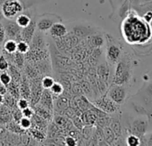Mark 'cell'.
Instances as JSON below:
<instances>
[{"label": "cell", "instance_id": "obj_31", "mask_svg": "<svg viewBox=\"0 0 152 146\" xmlns=\"http://www.w3.org/2000/svg\"><path fill=\"white\" fill-rule=\"evenodd\" d=\"M141 17L143 18V20H144L147 23L149 24V23L152 22V11H148V12H146Z\"/></svg>", "mask_w": 152, "mask_h": 146}, {"label": "cell", "instance_id": "obj_33", "mask_svg": "<svg viewBox=\"0 0 152 146\" xmlns=\"http://www.w3.org/2000/svg\"><path fill=\"white\" fill-rule=\"evenodd\" d=\"M130 3H131V7L133 8L140 4V0H130Z\"/></svg>", "mask_w": 152, "mask_h": 146}, {"label": "cell", "instance_id": "obj_24", "mask_svg": "<svg viewBox=\"0 0 152 146\" xmlns=\"http://www.w3.org/2000/svg\"><path fill=\"white\" fill-rule=\"evenodd\" d=\"M9 68V62L4 53H0V71H6Z\"/></svg>", "mask_w": 152, "mask_h": 146}, {"label": "cell", "instance_id": "obj_35", "mask_svg": "<svg viewBox=\"0 0 152 146\" xmlns=\"http://www.w3.org/2000/svg\"><path fill=\"white\" fill-rule=\"evenodd\" d=\"M7 93V87L4 86V85H0V94L3 95H5Z\"/></svg>", "mask_w": 152, "mask_h": 146}, {"label": "cell", "instance_id": "obj_7", "mask_svg": "<svg viewBox=\"0 0 152 146\" xmlns=\"http://www.w3.org/2000/svg\"><path fill=\"white\" fill-rule=\"evenodd\" d=\"M94 105L98 110L102 111L106 113H115L118 110V104L114 103L107 95H103L93 102Z\"/></svg>", "mask_w": 152, "mask_h": 146}, {"label": "cell", "instance_id": "obj_30", "mask_svg": "<svg viewBox=\"0 0 152 146\" xmlns=\"http://www.w3.org/2000/svg\"><path fill=\"white\" fill-rule=\"evenodd\" d=\"M64 142L66 145L68 146H74L77 144V141L75 140V138L72 137V136H67L65 137V140H64Z\"/></svg>", "mask_w": 152, "mask_h": 146}, {"label": "cell", "instance_id": "obj_23", "mask_svg": "<svg viewBox=\"0 0 152 146\" xmlns=\"http://www.w3.org/2000/svg\"><path fill=\"white\" fill-rule=\"evenodd\" d=\"M83 119H84L85 123H87V125H91L97 120V115L95 113H93L92 111H87L84 114Z\"/></svg>", "mask_w": 152, "mask_h": 146}, {"label": "cell", "instance_id": "obj_25", "mask_svg": "<svg viewBox=\"0 0 152 146\" xmlns=\"http://www.w3.org/2000/svg\"><path fill=\"white\" fill-rule=\"evenodd\" d=\"M104 134H105V138L107 141V142L112 143L115 137V134L114 131L111 129V127H106L105 131H104Z\"/></svg>", "mask_w": 152, "mask_h": 146}, {"label": "cell", "instance_id": "obj_18", "mask_svg": "<svg viewBox=\"0 0 152 146\" xmlns=\"http://www.w3.org/2000/svg\"><path fill=\"white\" fill-rule=\"evenodd\" d=\"M24 54L21 53L19 52H15L13 54V59H14V62L15 64V66L19 69H21L23 66V60H24Z\"/></svg>", "mask_w": 152, "mask_h": 146}, {"label": "cell", "instance_id": "obj_27", "mask_svg": "<svg viewBox=\"0 0 152 146\" xmlns=\"http://www.w3.org/2000/svg\"><path fill=\"white\" fill-rule=\"evenodd\" d=\"M19 124H20L21 127L23 129H28L31 126V122L30 119L26 118V117H22L19 120Z\"/></svg>", "mask_w": 152, "mask_h": 146}, {"label": "cell", "instance_id": "obj_1", "mask_svg": "<svg viewBox=\"0 0 152 146\" xmlns=\"http://www.w3.org/2000/svg\"><path fill=\"white\" fill-rule=\"evenodd\" d=\"M140 17L135 11L131 9L128 15L123 20L122 34L130 44L144 43L151 37L148 23Z\"/></svg>", "mask_w": 152, "mask_h": 146}, {"label": "cell", "instance_id": "obj_3", "mask_svg": "<svg viewBox=\"0 0 152 146\" xmlns=\"http://www.w3.org/2000/svg\"><path fill=\"white\" fill-rule=\"evenodd\" d=\"M63 19L56 14H43L36 16V29L41 33L48 32L50 28L56 22H62Z\"/></svg>", "mask_w": 152, "mask_h": 146}, {"label": "cell", "instance_id": "obj_2", "mask_svg": "<svg viewBox=\"0 0 152 146\" xmlns=\"http://www.w3.org/2000/svg\"><path fill=\"white\" fill-rule=\"evenodd\" d=\"M132 75V66L130 59L126 55H122L116 62V67L113 78V83L117 85H127Z\"/></svg>", "mask_w": 152, "mask_h": 146}, {"label": "cell", "instance_id": "obj_28", "mask_svg": "<svg viewBox=\"0 0 152 146\" xmlns=\"http://www.w3.org/2000/svg\"><path fill=\"white\" fill-rule=\"evenodd\" d=\"M17 107H18V109H20L21 111H23V110H24V109L30 107L29 101H28L26 98H24V97L19 99L18 102H17Z\"/></svg>", "mask_w": 152, "mask_h": 146}, {"label": "cell", "instance_id": "obj_13", "mask_svg": "<svg viewBox=\"0 0 152 146\" xmlns=\"http://www.w3.org/2000/svg\"><path fill=\"white\" fill-rule=\"evenodd\" d=\"M31 14L29 12H22L21 14H19L16 18H15V22L18 24V26H20L21 28H24L26 26H28L31 21Z\"/></svg>", "mask_w": 152, "mask_h": 146}, {"label": "cell", "instance_id": "obj_22", "mask_svg": "<svg viewBox=\"0 0 152 146\" xmlns=\"http://www.w3.org/2000/svg\"><path fill=\"white\" fill-rule=\"evenodd\" d=\"M12 81V77L9 73L6 72V71H3L1 74H0V83L2 85L7 87Z\"/></svg>", "mask_w": 152, "mask_h": 146}, {"label": "cell", "instance_id": "obj_9", "mask_svg": "<svg viewBox=\"0 0 152 146\" xmlns=\"http://www.w3.org/2000/svg\"><path fill=\"white\" fill-rule=\"evenodd\" d=\"M148 120L143 118L135 119L131 126V132L132 134L138 136L140 140L145 136L147 130H148Z\"/></svg>", "mask_w": 152, "mask_h": 146}, {"label": "cell", "instance_id": "obj_37", "mask_svg": "<svg viewBox=\"0 0 152 146\" xmlns=\"http://www.w3.org/2000/svg\"><path fill=\"white\" fill-rule=\"evenodd\" d=\"M4 20H5V17H4V15H3V13H2L1 9H0V22H2Z\"/></svg>", "mask_w": 152, "mask_h": 146}, {"label": "cell", "instance_id": "obj_17", "mask_svg": "<svg viewBox=\"0 0 152 146\" xmlns=\"http://www.w3.org/2000/svg\"><path fill=\"white\" fill-rule=\"evenodd\" d=\"M16 51L21 53H23V54H26L29 53L30 51V44L27 43L26 41L24 40H19L17 41V47H16Z\"/></svg>", "mask_w": 152, "mask_h": 146}, {"label": "cell", "instance_id": "obj_34", "mask_svg": "<svg viewBox=\"0 0 152 146\" xmlns=\"http://www.w3.org/2000/svg\"><path fill=\"white\" fill-rule=\"evenodd\" d=\"M144 144H147V145H152V133L148 136V138H147V139H145Z\"/></svg>", "mask_w": 152, "mask_h": 146}, {"label": "cell", "instance_id": "obj_12", "mask_svg": "<svg viewBox=\"0 0 152 146\" xmlns=\"http://www.w3.org/2000/svg\"><path fill=\"white\" fill-rule=\"evenodd\" d=\"M67 31H68V30H67L66 26L63 23V22L55 23L50 28V30H48L50 36L55 38H64L67 34Z\"/></svg>", "mask_w": 152, "mask_h": 146}, {"label": "cell", "instance_id": "obj_10", "mask_svg": "<svg viewBox=\"0 0 152 146\" xmlns=\"http://www.w3.org/2000/svg\"><path fill=\"white\" fill-rule=\"evenodd\" d=\"M98 29L94 26L89 25L88 23H84V24H75L73 26V28L72 27L71 31L72 33H73L74 35H76L77 37H86V36H90V35H95L97 33Z\"/></svg>", "mask_w": 152, "mask_h": 146}, {"label": "cell", "instance_id": "obj_40", "mask_svg": "<svg viewBox=\"0 0 152 146\" xmlns=\"http://www.w3.org/2000/svg\"><path fill=\"white\" fill-rule=\"evenodd\" d=\"M150 76H151V77H152V70H151V71H150Z\"/></svg>", "mask_w": 152, "mask_h": 146}, {"label": "cell", "instance_id": "obj_11", "mask_svg": "<svg viewBox=\"0 0 152 146\" xmlns=\"http://www.w3.org/2000/svg\"><path fill=\"white\" fill-rule=\"evenodd\" d=\"M36 16L34 15L31 18V21L30 22V24L24 28H22L21 30V39L26 41L27 43H31L37 29H36Z\"/></svg>", "mask_w": 152, "mask_h": 146}, {"label": "cell", "instance_id": "obj_20", "mask_svg": "<svg viewBox=\"0 0 152 146\" xmlns=\"http://www.w3.org/2000/svg\"><path fill=\"white\" fill-rule=\"evenodd\" d=\"M40 82H41V87H42V88H44V89H48V90H49V88L51 87V86L54 84L55 80H54V79H53L52 77H50V76H44Z\"/></svg>", "mask_w": 152, "mask_h": 146}, {"label": "cell", "instance_id": "obj_16", "mask_svg": "<svg viewBox=\"0 0 152 146\" xmlns=\"http://www.w3.org/2000/svg\"><path fill=\"white\" fill-rule=\"evenodd\" d=\"M109 66H107V64H102L101 66L99 67V70H98V73L99 75L100 76L101 80H104V82H107L108 77H109V74H110V71H109Z\"/></svg>", "mask_w": 152, "mask_h": 146}, {"label": "cell", "instance_id": "obj_15", "mask_svg": "<svg viewBox=\"0 0 152 146\" xmlns=\"http://www.w3.org/2000/svg\"><path fill=\"white\" fill-rule=\"evenodd\" d=\"M3 52L6 53H15L16 52L17 47V41L15 39H6V41L3 43Z\"/></svg>", "mask_w": 152, "mask_h": 146}, {"label": "cell", "instance_id": "obj_21", "mask_svg": "<svg viewBox=\"0 0 152 146\" xmlns=\"http://www.w3.org/2000/svg\"><path fill=\"white\" fill-rule=\"evenodd\" d=\"M126 144L129 146H138L140 144V139L138 136L131 134L126 138Z\"/></svg>", "mask_w": 152, "mask_h": 146}, {"label": "cell", "instance_id": "obj_32", "mask_svg": "<svg viewBox=\"0 0 152 146\" xmlns=\"http://www.w3.org/2000/svg\"><path fill=\"white\" fill-rule=\"evenodd\" d=\"M22 115L23 117H26V118H29L30 119V118L32 117L33 111H32V110L30 107H28V108H26V109H24V110L22 111Z\"/></svg>", "mask_w": 152, "mask_h": 146}, {"label": "cell", "instance_id": "obj_5", "mask_svg": "<svg viewBox=\"0 0 152 146\" xmlns=\"http://www.w3.org/2000/svg\"><path fill=\"white\" fill-rule=\"evenodd\" d=\"M122 46L119 45L113 38H107V50H106V59L110 65L116 64V62L122 57Z\"/></svg>", "mask_w": 152, "mask_h": 146}, {"label": "cell", "instance_id": "obj_19", "mask_svg": "<svg viewBox=\"0 0 152 146\" xmlns=\"http://www.w3.org/2000/svg\"><path fill=\"white\" fill-rule=\"evenodd\" d=\"M50 92L53 94V95H60L63 94L64 92V87L62 86L61 83L59 82H54V84L51 86V87L49 88Z\"/></svg>", "mask_w": 152, "mask_h": 146}, {"label": "cell", "instance_id": "obj_26", "mask_svg": "<svg viewBox=\"0 0 152 146\" xmlns=\"http://www.w3.org/2000/svg\"><path fill=\"white\" fill-rule=\"evenodd\" d=\"M124 1V0H108V2L111 6V8H112V14L109 15V17H111L114 13L115 12V10L117 9V7Z\"/></svg>", "mask_w": 152, "mask_h": 146}, {"label": "cell", "instance_id": "obj_14", "mask_svg": "<svg viewBox=\"0 0 152 146\" xmlns=\"http://www.w3.org/2000/svg\"><path fill=\"white\" fill-rule=\"evenodd\" d=\"M131 9H132V7H131L130 0H124V1L119 6V8L115 10V12L117 11V16H118V18L123 21L128 15V14L131 11Z\"/></svg>", "mask_w": 152, "mask_h": 146}, {"label": "cell", "instance_id": "obj_36", "mask_svg": "<svg viewBox=\"0 0 152 146\" xmlns=\"http://www.w3.org/2000/svg\"><path fill=\"white\" fill-rule=\"evenodd\" d=\"M147 94L148 95V96L152 97V81L148 84V86L147 87Z\"/></svg>", "mask_w": 152, "mask_h": 146}, {"label": "cell", "instance_id": "obj_29", "mask_svg": "<svg viewBox=\"0 0 152 146\" xmlns=\"http://www.w3.org/2000/svg\"><path fill=\"white\" fill-rule=\"evenodd\" d=\"M6 39H7L6 30H5V28H4L2 22H0V46L3 45V43L6 41Z\"/></svg>", "mask_w": 152, "mask_h": 146}, {"label": "cell", "instance_id": "obj_39", "mask_svg": "<svg viewBox=\"0 0 152 146\" xmlns=\"http://www.w3.org/2000/svg\"><path fill=\"white\" fill-rule=\"evenodd\" d=\"M152 2V0H140V4H147Z\"/></svg>", "mask_w": 152, "mask_h": 146}, {"label": "cell", "instance_id": "obj_4", "mask_svg": "<svg viewBox=\"0 0 152 146\" xmlns=\"http://www.w3.org/2000/svg\"><path fill=\"white\" fill-rule=\"evenodd\" d=\"M1 11L5 19L14 20L23 12V6L21 0H6L1 6Z\"/></svg>", "mask_w": 152, "mask_h": 146}, {"label": "cell", "instance_id": "obj_6", "mask_svg": "<svg viewBox=\"0 0 152 146\" xmlns=\"http://www.w3.org/2000/svg\"><path fill=\"white\" fill-rule=\"evenodd\" d=\"M114 103H115L118 105L123 104L127 97V88L124 85H117V84H113L107 95Z\"/></svg>", "mask_w": 152, "mask_h": 146}, {"label": "cell", "instance_id": "obj_41", "mask_svg": "<svg viewBox=\"0 0 152 146\" xmlns=\"http://www.w3.org/2000/svg\"><path fill=\"white\" fill-rule=\"evenodd\" d=\"M0 9H1V7H0Z\"/></svg>", "mask_w": 152, "mask_h": 146}, {"label": "cell", "instance_id": "obj_8", "mask_svg": "<svg viewBox=\"0 0 152 146\" xmlns=\"http://www.w3.org/2000/svg\"><path fill=\"white\" fill-rule=\"evenodd\" d=\"M2 24L5 28L7 38L9 39H15L16 41L21 40V30L22 28L18 26L15 21L5 19L2 22Z\"/></svg>", "mask_w": 152, "mask_h": 146}, {"label": "cell", "instance_id": "obj_38", "mask_svg": "<svg viewBox=\"0 0 152 146\" xmlns=\"http://www.w3.org/2000/svg\"><path fill=\"white\" fill-rule=\"evenodd\" d=\"M4 101H5V97H4V95L0 94V104H2V103H4Z\"/></svg>", "mask_w": 152, "mask_h": 146}]
</instances>
